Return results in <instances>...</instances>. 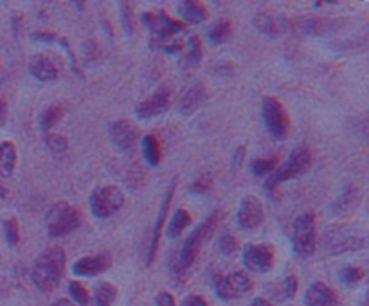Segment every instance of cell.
<instances>
[{
	"label": "cell",
	"instance_id": "obj_1",
	"mask_svg": "<svg viewBox=\"0 0 369 306\" xmlns=\"http://www.w3.org/2000/svg\"><path fill=\"white\" fill-rule=\"evenodd\" d=\"M144 27L150 31L152 47L163 49L169 54H177L182 51V42L177 38V34L184 31L182 22L173 20L166 11H152V13L141 14Z\"/></svg>",
	"mask_w": 369,
	"mask_h": 306
},
{
	"label": "cell",
	"instance_id": "obj_2",
	"mask_svg": "<svg viewBox=\"0 0 369 306\" xmlns=\"http://www.w3.org/2000/svg\"><path fill=\"white\" fill-rule=\"evenodd\" d=\"M65 272V252L62 247L53 245L40 254L31 270V281L40 292L49 294L56 290Z\"/></svg>",
	"mask_w": 369,
	"mask_h": 306
},
{
	"label": "cell",
	"instance_id": "obj_3",
	"mask_svg": "<svg viewBox=\"0 0 369 306\" xmlns=\"http://www.w3.org/2000/svg\"><path fill=\"white\" fill-rule=\"evenodd\" d=\"M218 216H220V213L215 211L213 215L207 216L206 220L198 225L197 229L193 231L191 235L187 236L186 242H184V245H182V249L178 250L177 256H175L171 261L173 272L184 274L186 270L191 268V265L195 263V259H197L200 249L206 245L207 239L211 238L213 233H215L216 225H218Z\"/></svg>",
	"mask_w": 369,
	"mask_h": 306
},
{
	"label": "cell",
	"instance_id": "obj_4",
	"mask_svg": "<svg viewBox=\"0 0 369 306\" xmlns=\"http://www.w3.org/2000/svg\"><path fill=\"white\" fill-rule=\"evenodd\" d=\"M312 166V153L308 148H296L292 153H290V157L285 161V164L278 166L270 173L267 180L263 184L265 191L272 193L274 189L278 186H281L283 182L292 180V178H298L301 175L310 169Z\"/></svg>",
	"mask_w": 369,
	"mask_h": 306
},
{
	"label": "cell",
	"instance_id": "obj_5",
	"mask_svg": "<svg viewBox=\"0 0 369 306\" xmlns=\"http://www.w3.org/2000/svg\"><path fill=\"white\" fill-rule=\"evenodd\" d=\"M80 225H82V215L69 202H56L45 215V227L51 238L71 235Z\"/></svg>",
	"mask_w": 369,
	"mask_h": 306
},
{
	"label": "cell",
	"instance_id": "obj_6",
	"mask_svg": "<svg viewBox=\"0 0 369 306\" xmlns=\"http://www.w3.org/2000/svg\"><path fill=\"white\" fill-rule=\"evenodd\" d=\"M261 115H263L265 128L276 141H283L290 130V117L285 110L283 103L276 97H265L261 103Z\"/></svg>",
	"mask_w": 369,
	"mask_h": 306
},
{
	"label": "cell",
	"instance_id": "obj_7",
	"mask_svg": "<svg viewBox=\"0 0 369 306\" xmlns=\"http://www.w3.org/2000/svg\"><path fill=\"white\" fill-rule=\"evenodd\" d=\"M125 204V195L117 186H101L91 195L92 215L101 220L114 216Z\"/></svg>",
	"mask_w": 369,
	"mask_h": 306
},
{
	"label": "cell",
	"instance_id": "obj_8",
	"mask_svg": "<svg viewBox=\"0 0 369 306\" xmlns=\"http://www.w3.org/2000/svg\"><path fill=\"white\" fill-rule=\"evenodd\" d=\"M316 216L312 213L299 215L294 222L292 229V247L296 254H299L301 258L312 256L313 250H316Z\"/></svg>",
	"mask_w": 369,
	"mask_h": 306
},
{
	"label": "cell",
	"instance_id": "obj_9",
	"mask_svg": "<svg viewBox=\"0 0 369 306\" xmlns=\"http://www.w3.org/2000/svg\"><path fill=\"white\" fill-rule=\"evenodd\" d=\"M276 261V250L270 244H250L243 249L241 263L247 270L256 274L269 272Z\"/></svg>",
	"mask_w": 369,
	"mask_h": 306
},
{
	"label": "cell",
	"instance_id": "obj_10",
	"mask_svg": "<svg viewBox=\"0 0 369 306\" xmlns=\"http://www.w3.org/2000/svg\"><path fill=\"white\" fill-rule=\"evenodd\" d=\"M110 143L123 153H128L139 144V128L128 119H117L108 126Z\"/></svg>",
	"mask_w": 369,
	"mask_h": 306
},
{
	"label": "cell",
	"instance_id": "obj_11",
	"mask_svg": "<svg viewBox=\"0 0 369 306\" xmlns=\"http://www.w3.org/2000/svg\"><path fill=\"white\" fill-rule=\"evenodd\" d=\"M252 290V281L245 272H230L216 279L215 292L220 299H236Z\"/></svg>",
	"mask_w": 369,
	"mask_h": 306
},
{
	"label": "cell",
	"instance_id": "obj_12",
	"mask_svg": "<svg viewBox=\"0 0 369 306\" xmlns=\"http://www.w3.org/2000/svg\"><path fill=\"white\" fill-rule=\"evenodd\" d=\"M328 249L331 252H344V250H355L364 247L366 235L353 229H337L328 235Z\"/></svg>",
	"mask_w": 369,
	"mask_h": 306
},
{
	"label": "cell",
	"instance_id": "obj_13",
	"mask_svg": "<svg viewBox=\"0 0 369 306\" xmlns=\"http://www.w3.org/2000/svg\"><path fill=\"white\" fill-rule=\"evenodd\" d=\"M265 218L263 204L259 202L256 196H245L241 200L238 213H236V220L241 229H256L261 225Z\"/></svg>",
	"mask_w": 369,
	"mask_h": 306
},
{
	"label": "cell",
	"instance_id": "obj_14",
	"mask_svg": "<svg viewBox=\"0 0 369 306\" xmlns=\"http://www.w3.org/2000/svg\"><path fill=\"white\" fill-rule=\"evenodd\" d=\"M175 187H177V178H173V180L169 182L168 191H166V195H164L163 204H160V209H158L157 222H155V225H154V235H152V238H150L148 250H146V261H144V263H146V267H150V265H152V261H154V258H155V252H157L158 238H160V233H163L164 222H166V215H168V209H169V204H171Z\"/></svg>",
	"mask_w": 369,
	"mask_h": 306
},
{
	"label": "cell",
	"instance_id": "obj_15",
	"mask_svg": "<svg viewBox=\"0 0 369 306\" xmlns=\"http://www.w3.org/2000/svg\"><path fill=\"white\" fill-rule=\"evenodd\" d=\"M169 101H171V92H169V89H158L157 92H154V96L135 105V114H137L139 119L157 117V115L164 114V112L168 110Z\"/></svg>",
	"mask_w": 369,
	"mask_h": 306
},
{
	"label": "cell",
	"instance_id": "obj_16",
	"mask_svg": "<svg viewBox=\"0 0 369 306\" xmlns=\"http://www.w3.org/2000/svg\"><path fill=\"white\" fill-rule=\"evenodd\" d=\"M254 25L259 33L270 38H278L285 34L290 27V20L285 14L272 13V11H261L254 16Z\"/></svg>",
	"mask_w": 369,
	"mask_h": 306
},
{
	"label": "cell",
	"instance_id": "obj_17",
	"mask_svg": "<svg viewBox=\"0 0 369 306\" xmlns=\"http://www.w3.org/2000/svg\"><path fill=\"white\" fill-rule=\"evenodd\" d=\"M110 265L112 258L108 254H92V256L78 259L76 263L72 265V274L82 276V278H92V276H97V274L108 270Z\"/></svg>",
	"mask_w": 369,
	"mask_h": 306
},
{
	"label": "cell",
	"instance_id": "obj_18",
	"mask_svg": "<svg viewBox=\"0 0 369 306\" xmlns=\"http://www.w3.org/2000/svg\"><path fill=\"white\" fill-rule=\"evenodd\" d=\"M29 72L40 82H54L60 76V62L47 54H34L29 62Z\"/></svg>",
	"mask_w": 369,
	"mask_h": 306
},
{
	"label": "cell",
	"instance_id": "obj_19",
	"mask_svg": "<svg viewBox=\"0 0 369 306\" xmlns=\"http://www.w3.org/2000/svg\"><path fill=\"white\" fill-rule=\"evenodd\" d=\"M305 306H339V297L324 283L317 281L307 288Z\"/></svg>",
	"mask_w": 369,
	"mask_h": 306
},
{
	"label": "cell",
	"instance_id": "obj_20",
	"mask_svg": "<svg viewBox=\"0 0 369 306\" xmlns=\"http://www.w3.org/2000/svg\"><path fill=\"white\" fill-rule=\"evenodd\" d=\"M206 99H207V91L202 83L189 86L186 91V94L182 96V99H180V112L186 115L193 114V112L198 110V108L204 105V101Z\"/></svg>",
	"mask_w": 369,
	"mask_h": 306
},
{
	"label": "cell",
	"instance_id": "obj_21",
	"mask_svg": "<svg viewBox=\"0 0 369 306\" xmlns=\"http://www.w3.org/2000/svg\"><path fill=\"white\" fill-rule=\"evenodd\" d=\"M178 13L182 16L186 24H202L207 20V11L200 2H193V0H186L178 4Z\"/></svg>",
	"mask_w": 369,
	"mask_h": 306
},
{
	"label": "cell",
	"instance_id": "obj_22",
	"mask_svg": "<svg viewBox=\"0 0 369 306\" xmlns=\"http://www.w3.org/2000/svg\"><path fill=\"white\" fill-rule=\"evenodd\" d=\"M16 167V146L11 141L0 143V177L10 178Z\"/></svg>",
	"mask_w": 369,
	"mask_h": 306
},
{
	"label": "cell",
	"instance_id": "obj_23",
	"mask_svg": "<svg viewBox=\"0 0 369 306\" xmlns=\"http://www.w3.org/2000/svg\"><path fill=\"white\" fill-rule=\"evenodd\" d=\"M141 148H143V155L146 158V163L150 166H158L160 158H163V144L157 135L148 134L141 141Z\"/></svg>",
	"mask_w": 369,
	"mask_h": 306
},
{
	"label": "cell",
	"instance_id": "obj_24",
	"mask_svg": "<svg viewBox=\"0 0 369 306\" xmlns=\"http://www.w3.org/2000/svg\"><path fill=\"white\" fill-rule=\"evenodd\" d=\"M187 225H191V215L187 209H178L175 215L171 216V220L168 224V229H166V236L169 239H175L182 235V231L186 229Z\"/></svg>",
	"mask_w": 369,
	"mask_h": 306
},
{
	"label": "cell",
	"instance_id": "obj_25",
	"mask_svg": "<svg viewBox=\"0 0 369 306\" xmlns=\"http://www.w3.org/2000/svg\"><path fill=\"white\" fill-rule=\"evenodd\" d=\"M186 56H184V69H195L200 65L204 49H202V40L198 36H189L186 45Z\"/></svg>",
	"mask_w": 369,
	"mask_h": 306
},
{
	"label": "cell",
	"instance_id": "obj_26",
	"mask_svg": "<svg viewBox=\"0 0 369 306\" xmlns=\"http://www.w3.org/2000/svg\"><path fill=\"white\" fill-rule=\"evenodd\" d=\"M207 36H209V42H211L213 45H220V43L229 42V38L233 36V22L226 19L218 20V22L213 24V27L209 29Z\"/></svg>",
	"mask_w": 369,
	"mask_h": 306
},
{
	"label": "cell",
	"instance_id": "obj_27",
	"mask_svg": "<svg viewBox=\"0 0 369 306\" xmlns=\"http://www.w3.org/2000/svg\"><path fill=\"white\" fill-rule=\"evenodd\" d=\"M117 297V288L112 283H99L94 292V306H112Z\"/></svg>",
	"mask_w": 369,
	"mask_h": 306
},
{
	"label": "cell",
	"instance_id": "obj_28",
	"mask_svg": "<svg viewBox=\"0 0 369 306\" xmlns=\"http://www.w3.org/2000/svg\"><path fill=\"white\" fill-rule=\"evenodd\" d=\"M366 272L362 267H357V265H344L339 272V278L344 283L346 287H357L362 279H364Z\"/></svg>",
	"mask_w": 369,
	"mask_h": 306
},
{
	"label": "cell",
	"instance_id": "obj_29",
	"mask_svg": "<svg viewBox=\"0 0 369 306\" xmlns=\"http://www.w3.org/2000/svg\"><path fill=\"white\" fill-rule=\"evenodd\" d=\"M299 27L307 34H324L328 31V20L316 19V16H305L299 20Z\"/></svg>",
	"mask_w": 369,
	"mask_h": 306
},
{
	"label": "cell",
	"instance_id": "obj_30",
	"mask_svg": "<svg viewBox=\"0 0 369 306\" xmlns=\"http://www.w3.org/2000/svg\"><path fill=\"white\" fill-rule=\"evenodd\" d=\"M62 115H63L62 106L58 105L49 106V108H45V110L42 112V115H40V128H42L43 132H49V130L56 125L58 121L62 119Z\"/></svg>",
	"mask_w": 369,
	"mask_h": 306
},
{
	"label": "cell",
	"instance_id": "obj_31",
	"mask_svg": "<svg viewBox=\"0 0 369 306\" xmlns=\"http://www.w3.org/2000/svg\"><path fill=\"white\" fill-rule=\"evenodd\" d=\"M279 158L270 157V158H254L250 163V169L254 173L256 177H265V175H270V173L278 167Z\"/></svg>",
	"mask_w": 369,
	"mask_h": 306
},
{
	"label": "cell",
	"instance_id": "obj_32",
	"mask_svg": "<svg viewBox=\"0 0 369 306\" xmlns=\"http://www.w3.org/2000/svg\"><path fill=\"white\" fill-rule=\"evenodd\" d=\"M296 292H298V278L296 276H287L283 281L279 283L276 297L279 301H285V299H292Z\"/></svg>",
	"mask_w": 369,
	"mask_h": 306
},
{
	"label": "cell",
	"instance_id": "obj_33",
	"mask_svg": "<svg viewBox=\"0 0 369 306\" xmlns=\"http://www.w3.org/2000/svg\"><path fill=\"white\" fill-rule=\"evenodd\" d=\"M4 238L8 242V245L14 247V245H19L20 242V227L16 218H8L4 222Z\"/></svg>",
	"mask_w": 369,
	"mask_h": 306
},
{
	"label": "cell",
	"instance_id": "obj_34",
	"mask_svg": "<svg viewBox=\"0 0 369 306\" xmlns=\"http://www.w3.org/2000/svg\"><path fill=\"white\" fill-rule=\"evenodd\" d=\"M121 22L126 34H134V10L130 2H121Z\"/></svg>",
	"mask_w": 369,
	"mask_h": 306
},
{
	"label": "cell",
	"instance_id": "obj_35",
	"mask_svg": "<svg viewBox=\"0 0 369 306\" xmlns=\"http://www.w3.org/2000/svg\"><path fill=\"white\" fill-rule=\"evenodd\" d=\"M69 296L78 303V305L85 306L88 303V294H86L85 287H82V283L69 281Z\"/></svg>",
	"mask_w": 369,
	"mask_h": 306
},
{
	"label": "cell",
	"instance_id": "obj_36",
	"mask_svg": "<svg viewBox=\"0 0 369 306\" xmlns=\"http://www.w3.org/2000/svg\"><path fill=\"white\" fill-rule=\"evenodd\" d=\"M218 249L220 252H224L226 256H230V254H235L238 250V244H236L235 236L229 235V233H224L218 239Z\"/></svg>",
	"mask_w": 369,
	"mask_h": 306
},
{
	"label": "cell",
	"instance_id": "obj_37",
	"mask_svg": "<svg viewBox=\"0 0 369 306\" xmlns=\"http://www.w3.org/2000/svg\"><path fill=\"white\" fill-rule=\"evenodd\" d=\"M45 143H47L49 148L56 153H63L65 150H67V139H65L63 135H58V134L47 135V137H45Z\"/></svg>",
	"mask_w": 369,
	"mask_h": 306
},
{
	"label": "cell",
	"instance_id": "obj_38",
	"mask_svg": "<svg viewBox=\"0 0 369 306\" xmlns=\"http://www.w3.org/2000/svg\"><path fill=\"white\" fill-rule=\"evenodd\" d=\"M155 305L157 306H177L175 305V297L168 292H158L155 297Z\"/></svg>",
	"mask_w": 369,
	"mask_h": 306
},
{
	"label": "cell",
	"instance_id": "obj_39",
	"mask_svg": "<svg viewBox=\"0 0 369 306\" xmlns=\"http://www.w3.org/2000/svg\"><path fill=\"white\" fill-rule=\"evenodd\" d=\"M180 306H207V303L200 296H187Z\"/></svg>",
	"mask_w": 369,
	"mask_h": 306
},
{
	"label": "cell",
	"instance_id": "obj_40",
	"mask_svg": "<svg viewBox=\"0 0 369 306\" xmlns=\"http://www.w3.org/2000/svg\"><path fill=\"white\" fill-rule=\"evenodd\" d=\"M211 186V182L209 180H198L197 184H193L191 186V191L193 193H206L207 187Z\"/></svg>",
	"mask_w": 369,
	"mask_h": 306
},
{
	"label": "cell",
	"instance_id": "obj_41",
	"mask_svg": "<svg viewBox=\"0 0 369 306\" xmlns=\"http://www.w3.org/2000/svg\"><path fill=\"white\" fill-rule=\"evenodd\" d=\"M249 306H272V303L267 301V299H263V297H256L254 301L250 303Z\"/></svg>",
	"mask_w": 369,
	"mask_h": 306
},
{
	"label": "cell",
	"instance_id": "obj_42",
	"mask_svg": "<svg viewBox=\"0 0 369 306\" xmlns=\"http://www.w3.org/2000/svg\"><path fill=\"white\" fill-rule=\"evenodd\" d=\"M53 306H76L74 303H71L69 299H58Z\"/></svg>",
	"mask_w": 369,
	"mask_h": 306
},
{
	"label": "cell",
	"instance_id": "obj_43",
	"mask_svg": "<svg viewBox=\"0 0 369 306\" xmlns=\"http://www.w3.org/2000/svg\"><path fill=\"white\" fill-rule=\"evenodd\" d=\"M4 115H5V103L4 99H0V123L4 121Z\"/></svg>",
	"mask_w": 369,
	"mask_h": 306
},
{
	"label": "cell",
	"instance_id": "obj_44",
	"mask_svg": "<svg viewBox=\"0 0 369 306\" xmlns=\"http://www.w3.org/2000/svg\"><path fill=\"white\" fill-rule=\"evenodd\" d=\"M8 196V189L4 186H0V198H5Z\"/></svg>",
	"mask_w": 369,
	"mask_h": 306
}]
</instances>
